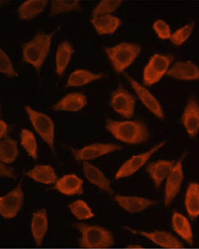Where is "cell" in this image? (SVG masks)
<instances>
[{
    "label": "cell",
    "instance_id": "11",
    "mask_svg": "<svg viewBox=\"0 0 199 249\" xmlns=\"http://www.w3.org/2000/svg\"><path fill=\"white\" fill-rule=\"evenodd\" d=\"M110 105L114 112L124 118H132L135 112L136 99L132 93L126 91L122 85L112 92Z\"/></svg>",
    "mask_w": 199,
    "mask_h": 249
},
{
    "label": "cell",
    "instance_id": "14",
    "mask_svg": "<svg viewBox=\"0 0 199 249\" xmlns=\"http://www.w3.org/2000/svg\"><path fill=\"white\" fill-rule=\"evenodd\" d=\"M182 124L190 137H195L199 131V103L196 97L190 96L181 117Z\"/></svg>",
    "mask_w": 199,
    "mask_h": 249
},
{
    "label": "cell",
    "instance_id": "37",
    "mask_svg": "<svg viewBox=\"0 0 199 249\" xmlns=\"http://www.w3.org/2000/svg\"><path fill=\"white\" fill-rule=\"evenodd\" d=\"M0 175L1 177L6 178H12V179L16 178V173L13 168L3 162L0 163Z\"/></svg>",
    "mask_w": 199,
    "mask_h": 249
},
{
    "label": "cell",
    "instance_id": "13",
    "mask_svg": "<svg viewBox=\"0 0 199 249\" xmlns=\"http://www.w3.org/2000/svg\"><path fill=\"white\" fill-rule=\"evenodd\" d=\"M125 77L133 87V90L136 92L137 96L139 97V100L141 101V103L144 105L147 109L160 120L165 118V114L159 100L156 98L146 87L140 85L138 81L131 77L129 74L126 73Z\"/></svg>",
    "mask_w": 199,
    "mask_h": 249
},
{
    "label": "cell",
    "instance_id": "7",
    "mask_svg": "<svg viewBox=\"0 0 199 249\" xmlns=\"http://www.w3.org/2000/svg\"><path fill=\"white\" fill-rule=\"evenodd\" d=\"M24 190L22 182L0 197V215L5 219H12L18 215L24 205Z\"/></svg>",
    "mask_w": 199,
    "mask_h": 249
},
{
    "label": "cell",
    "instance_id": "36",
    "mask_svg": "<svg viewBox=\"0 0 199 249\" xmlns=\"http://www.w3.org/2000/svg\"><path fill=\"white\" fill-rule=\"evenodd\" d=\"M152 27L153 30L155 31V33L157 34L159 38L162 40L170 39L171 35H172L171 28L165 21L157 20L153 24Z\"/></svg>",
    "mask_w": 199,
    "mask_h": 249
},
{
    "label": "cell",
    "instance_id": "9",
    "mask_svg": "<svg viewBox=\"0 0 199 249\" xmlns=\"http://www.w3.org/2000/svg\"><path fill=\"white\" fill-rule=\"evenodd\" d=\"M186 153L179 158L168 177L166 178L165 189H164V205L165 207L170 206L175 197L178 196L181 186L184 180V168L183 162L186 158Z\"/></svg>",
    "mask_w": 199,
    "mask_h": 249
},
{
    "label": "cell",
    "instance_id": "34",
    "mask_svg": "<svg viewBox=\"0 0 199 249\" xmlns=\"http://www.w3.org/2000/svg\"><path fill=\"white\" fill-rule=\"evenodd\" d=\"M194 26H195L194 22L189 23L183 27H180L175 32H173L171 37H170V41L173 45L179 46L183 45L184 43H186L192 34Z\"/></svg>",
    "mask_w": 199,
    "mask_h": 249
},
{
    "label": "cell",
    "instance_id": "8",
    "mask_svg": "<svg viewBox=\"0 0 199 249\" xmlns=\"http://www.w3.org/2000/svg\"><path fill=\"white\" fill-rule=\"evenodd\" d=\"M166 143V141H163L159 142V144L153 146L152 148L149 149V151L133 155L129 160H127L116 172L115 179L119 180L120 178L130 177L137 171H139L149 161V160L151 158V156L154 155V153H156L161 148H163Z\"/></svg>",
    "mask_w": 199,
    "mask_h": 249
},
{
    "label": "cell",
    "instance_id": "38",
    "mask_svg": "<svg viewBox=\"0 0 199 249\" xmlns=\"http://www.w3.org/2000/svg\"><path fill=\"white\" fill-rule=\"evenodd\" d=\"M9 131V125L4 120H0V138L5 139L7 138V134Z\"/></svg>",
    "mask_w": 199,
    "mask_h": 249
},
{
    "label": "cell",
    "instance_id": "12",
    "mask_svg": "<svg viewBox=\"0 0 199 249\" xmlns=\"http://www.w3.org/2000/svg\"><path fill=\"white\" fill-rule=\"evenodd\" d=\"M119 150H121V147L119 145L114 144V143H93V144L87 145L80 149L71 148L73 159L75 160L83 161V162L104 156L109 153L119 151Z\"/></svg>",
    "mask_w": 199,
    "mask_h": 249
},
{
    "label": "cell",
    "instance_id": "30",
    "mask_svg": "<svg viewBox=\"0 0 199 249\" xmlns=\"http://www.w3.org/2000/svg\"><path fill=\"white\" fill-rule=\"evenodd\" d=\"M20 142L26 150L28 155L33 160L38 157V145L33 132L27 129H23L20 133Z\"/></svg>",
    "mask_w": 199,
    "mask_h": 249
},
{
    "label": "cell",
    "instance_id": "10",
    "mask_svg": "<svg viewBox=\"0 0 199 249\" xmlns=\"http://www.w3.org/2000/svg\"><path fill=\"white\" fill-rule=\"evenodd\" d=\"M124 229L131 232L133 235L143 236L147 239L150 240L155 245L159 246L163 249H183L185 246L179 240L177 236H174L171 233L166 231H144V230H137L132 227H124Z\"/></svg>",
    "mask_w": 199,
    "mask_h": 249
},
{
    "label": "cell",
    "instance_id": "20",
    "mask_svg": "<svg viewBox=\"0 0 199 249\" xmlns=\"http://www.w3.org/2000/svg\"><path fill=\"white\" fill-rule=\"evenodd\" d=\"M87 105L86 96L81 92H71L59 100L53 108L56 112H79Z\"/></svg>",
    "mask_w": 199,
    "mask_h": 249
},
{
    "label": "cell",
    "instance_id": "21",
    "mask_svg": "<svg viewBox=\"0 0 199 249\" xmlns=\"http://www.w3.org/2000/svg\"><path fill=\"white\" fill-rule=\"evenodd\" d=\"M54 189L67 196L82 195L83 193V181L75 174H66L54 184Z\"/></svg>",
    "mask_w": 199,
    "mask_h": 249
},
{
    "label": "cell",
    "instance_id": "25",
    "mask_svg": "<svg viewBox=\"0 0 199 249\" xmlns=\"http://www.w3.org/2000/svg\"><path fill=\"white\" fill-rule=\"evenodd\" d=\"M73 53V48L71 43L65 40L60 44L55 53V71L59 77H62L66 72Z\"/></svg>",
    "mask_w": 199,
    "mask_h": 249
},
{
    "label": "cell",
    "instance_id": "19",
    "mask_svg": "<svg viewBox=\"0 0 199 249\" xmlns=\"http://www.w3.org/2000/svg\"><path fill=\"white\" fill-rule=\"evenodd\" d=\"M30 229L36 247L42 246L48 230V216L46 209H40L33 212Z\"/></svg>",
    "mask_w": 199,
    "mask_h": 249
},
{
    "label": "cell",
    "instance_id": "22",
    "mask_svg": "<svg viewBox=\"0 0 199 249\" xmlns=\"http://www.w3.org/2000/svg\"><path fill=\"white\" fill-rule=\"evenodd\" d=\"M171 225L174 232L188 245L194 244V234L190 220L178 211H174L171 218Z\"/></svg>",
    "mask_w": 199,
    "mask_h": 249
},
{
    "label": "cell",
    "instance_id": "27",
    "mask_svg": "<svg viewBox=\"0 0 199 249\" xmlns=\"http://www.w3.org/2000/svg\"><path fill=\"white\" fill-rule=\"evenodd\" d=\"M102 77L103 73H95L87 69H76L69 75L66 87L85 86Z\"/></svg>",
    "mask_w": 199,
    "mask_h": 249
},
{
    "label": "cell",
    "instance_id": "1",
    "mask_svg": "<svg viewBox=\"0 0 199 249\" xmlns=\"http://www.w3.org/2000/svg\"><path fill=\"white\" fill-rule=\"evenodd\" d=\"M105 128L113 137L127 144H141L149 137L146 124L139 120L116 121L108 118Z\"/></svg>",
    "mask_w": 199,
    "mask_h": 249
},
{
    "label": "cell",
    "instance_id": "16",
    "mask_svg": "<svg viewBox=\"0 0 199 249\" xmlns=\"http://www.w3.org/2000/svg\"><path fill=\"white\" fill-rule=\"evenodd\" d=\"M176 160H159L154 162H150L146 166V172L150 176L156 189H159L163 181L170 174Z\"/></svg>",
    "mask_w": 199,
    "mask_h": 249
},
{
    "label": "cell",
    "instance_id": "6",
    "mask_svg": "<svg viewBox=\"0 0 199 249\" xmlns=\"http://www.w3.org/2000/svg\"><path fill=\"white\" fill-rule=\"evenodd\" d=\"M174 55L168 53H155L148 62L143 70V84L151 86L159 83L161 78L166 75L171 67Z\"/></svg>",
    "mask_w": 199,
    "mask_h": 249
},
{
    "label": "cell",
    "instance_id": "18",
    "mask_svg": "<svg viewBox=\"0 0 199 249\" xmlns=\"http://www.w3.org/2000/svg\"><path fill=\"white\" fill-rule=\"evenodd\" d=\"M83 171L89 182L98 187L100 190L105 191L110 195L113 194V190L110 179L98 167L88 161H84L83 162Z\"/></svg>",
    "mask_w": 199,
    "mask_h": 249
},
{
    "label": "cell",
    "instance_id": "33",
    "mask_svg": "<svg viewBox=\"0 0 199 249\" xmlns=\"http://www.w3.org/2000/svg\"><path fill=\"white\" fill-rule=\"evenodd\" d=\"M121 0H102L93 8L92 18L104 15H112L113 12L121 6Z\"/></svg>",
    "mask_w": 199,
    "mask_h": 249
},
{
    "label": "cell",
    "instance_id": "3",
    "mask_svg": "<svg viewBox=\"0 0 199 249\" xmlns=\"http://www.w3.org/2000/svg\"><path fill=\"white\" fill-rule=\"evenodd\" d=\"M73 226L79 231L78 244L82 249H110L114 245L113 233L104 227L83 222Z\"/></svg>",
    "mask_w": 199,
    "mask_h": 249
},
{
    "label": "cell",
    "instance_id": "32",
    "mask_svg": "<svg viewBox=\"0 0 199 249\" xmlns=\"http://www.w3.org/2000/svg\"><path fill=\"white\" fill-rule=\"evenodd\" d=\"M80 8L78 0H53L51 2L50 17H53L62 13L72 12Z\"/></svg>",
    "mask_w": 199,
    "mask_h": 249
},
{
    "label": "cell",
    "instance_id": "39",
    "mask_svg": "<svg viewBox=\"0 0 199 249\" xmlns=\"http://www.w3.org/2000/svg\"><path fill=\"white\" fill-rule=\"evenodd\" d=\"M128 249H142L143 247L141 245H128L127 246Z\"/></svg>",
    "mask_w": 199,
    "mask_h": 249
},
{
    "label": "cell",
    "instance_id": "28",
    "mask_svg": "<svg viewBox=\"0 0 199 249\" xmlns=\"http://www.w3.org/2000/svg\"><path fill=\"white\" fill-rule=\"evenodd\" d=\"M47 0H27L18 8V17L21 20H31L42 13L47 6Z\"/></svg>",
    "mask_w": 199,
    "mask_h": 249
},
{
    "label": "cell",
    "instance_id": "5",
    "mask_svg": "<svg viewBox=\"0 0 199 249\" xmlns=\"http://www.w3.org/2000/svg\"><path fill=\"white\" fill-rule=\"evenodd\" d=\"M24 109L27 112L35 131L38 133L40 137L42 138V140L48 145L50 150L53 151V154H55V124L53 120L47 114L33 110L29 105H26Z\"/></svg>",
    "mask_w": 199,
    "mask_h": 249
},
{
    "label": "cell",
    "instance_id": "26",
    "mask_svg": "<svg viewBox=\"0 0 199 249\" xmlns=\"http://www.w3.org/2000/svg\"><path fill=\"white\" fill-rule=\"evenodd\" d=\"M185 207L190 219L199 216V183L191 182L187 186L185 196Z\"/></svg>",
    "mask_w": 199,
    "mask_h": 249
},
{
    "label": "cell",
    "instance_id": "17",
    "mask_svg": "<svg viewBox=\"0 0 199 249\" xmlns=\"http://www.w3.org/2000/svg\"><path fill=\"white\" fill-rule=\"evenodd\" d=\"M166 75L180 81H196L199 80V66L192 61H179L171 66Z\"/></svg>",
    "mask_w": 199,
    "mask_h": 249
},
{
    "label": "cell",
    "instance_id": "31",
    "mask_svg": "<svg viewBox=\"0 0 199 249\" xmlns=\"http://www.w3.org/2000/svg\"><path fill=\"white\" fill-rule=\"evenodd\" d=\"M69 210L73 216L80 221L88 220L94 217V213L90 206L83 200L78 199L75 200L68 206Z\"/></svg>",
    "mask_w": 199,
    "mask_h": 249
},
{
    "label": "cell",
    "instance_id": "35",
    "mask_svg": "<svg viewBox=\"0 0 199 249\" xmlns=\"http://www.w3.org/2000/svg\"><path fill=\"white\" fill-rule=\"evenodd\" d=\"M0 72L9 78L17 76L11 60L3 49H0Z\"/></svg>",
    "mask_w": 199,
    "mask_h": 249
},
{
    "label": "cell",
    "instance_id": "4",
    "mask_svg": "<svg viewBox=\"0 0 199 249\" xmlns=\"http://www.w3.org/2000/svg\"><path fill=\"white\" fill-rule=\"evenodd\" d=\"M115 72L121 73L138 58L141 47L134 43H120L113 46L103 47Z\"/></svg>",
    "mask_w": 199,
    "mask_h": 249
},
{
    "label": "cell",
    "instance_id": "23",
    "mask_svg": "<svg viewBox=\"0 0 199 249\" xmlns=\"http://www.w3.org/2000/svg\"><path fill=\"white\" fill-rule=\"evenodd\" d=\"M27 177L38 183L53 185L57 182L58 177L54 168L50 165H36L25 173Z\"/></svg>",
    "mask_w": 199,
    "mask_h": 249
},
{
    "label": "cell",
    "instance_id": "24",
    "mask_svg": "<svg viewBox=\"0 0 199 249\" xmlns=\"http://www.w3.org/2000/svg\"><path fill=\"white\" fill-rule=\"evenodd\" d=\"M91 23L96 33L102 36L114 33L121 25V20L116 16L104 15L92 18Z\"/></svg>",
    "mask_w": 199,
    "mask_h": 249
},
{
    "label": "cell",
    "instance_id": "2",
    "mask_svg": "<svg viewBox=\"0 0 199 249\" xmlns=\"http://www.w3.org/2000/svg\"><path fill=\"white\" fill-rule=\"evenodd\" d=\"M55 33L56 30L52 31L51 33L40 31L34 36L33 39L23 45V61L33 66L37 72H40L41 67L47 59Z\"/></svg>",
    "mask_w": 199,
    "mask_h": 249
},
{
    "label": "cell",
    "instance_id": "15",
    "mask_svg": "<svg viewBox=\"0 0 199 249\" xmlns=\"http://www.w3.org/2000/svg\"><path fill=\"white\" fill-rule=\"evenodd\" d=\"M114 201L118 204L122 210L131 214L144 211L158 203L156 200L150 198L137 196H125L120 194H117L114 196Z\"/></svg>",
    "mask_w": 199,
    "mask_h": 249
},
{
    "label": "cell",
    "instance_id": "29",
    "mask_svg": "<svg viewBox=\"0 0 199 249\" xmlns=\"http://www.w3.org/2000/svg\"><path fill=\"white\" fill-rule=\"evenodd\" d=\"M19 155L17 142L11 138L2 139L0 142V160L3 163H13Z\"/></svg>",
    "mask_w": 199,
    "mask_h": 249
}]
</instances>
